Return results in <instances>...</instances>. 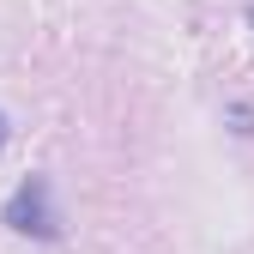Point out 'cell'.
<instances>
[{
    "label": "cell",
    "instance_id": "obj_4",
    "mask_svg": "<svg viewBox=\"0 0 254 254\" xmlns=\"http://www.w3.org/2000/svg\"><path fill=\"white\" fill-rule=\"evenodd\" d=\"M248 24H254V6H248Z\"/></svg>",
    "mask_w": 254,
    "mask_h": 254
},
{
    "label": "cell",
    "instance_id": "obj_1",
    "mask_svg": "<svg viewBox=\"0 0 254 254\" xmlns=\"http://www.w3.org/2000/svg\"><path fill=\"white\" fill-rule=\"evenodd\" d=\"M0 224L18 230V236H37V242H55L61 236V218L49 206V176H24L12 188V200L0 206Z\"/></svg>",
    "mask_w": 254,
    "mask_h": 254
},
{
    "label": "cell",
    "instance_id": "obj_3",
    "mask_svg": "<svg viewBox=\"0 0 254 254\" xmlns=\"http://www.w3.org/2000/svg\"><path fill=\"white\" fill-rule=\"evenodd\" d=\"M6 133H12V127H6V115H0V145H6Z\"/></svg>",
    "mask_w": 254,
    "mask_h": 254
},
{
    "label": "cell",
    "instance_id": "obj_2",
    "mask_svg": "<svg viewBox=\"0 0 254 254\" xmlns=\"http://www.w3.org/2000/svg\"><path fill=\"white\" fill-rule=\"evenodd\" d=\"M224 115H230V121H236V133H254V109H248V103H230V109H224Z\"/></svg>",
    "mask_w": 254,
    "mask_h": 254
}]
</instances>
